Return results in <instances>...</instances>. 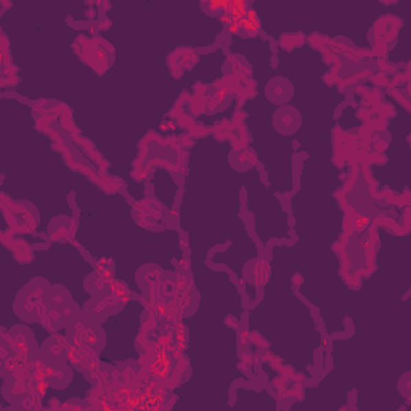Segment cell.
<instances>
[{
  "label": "cell",
  "mask_w": 411,
  "mask_h": 411,
  "mask_svg": "<svg viewBox=\"0 0 411 411\" xmlns=\"http://www.w3.org/2000/svg\"><path fill=\"white\" fill-rule=\"evenodd\" d=\"M274 124L280 133L289 135V133H294L300 127V114L298 109L283 107L275 113Z\"/></svg>",
  "instance_id": "obj_1"
},
{
  "label": "cell",
  "mask_w": 411,
  "mask_h": 411,
  "mask_svg": "<svg viewBox=\"0 0 411 411\" xmlns=\"http://www.w3.org/2000/svg\"><path fill=\"white\" fill-rule=\"evenodd\" d=\"M265 93H267V98L271 100L274 103L283 104L293 97V84H291L288 79L275 78L267 84Z\"/></svg>",
  "instance_id": "obj_2"
}]
</instances>
